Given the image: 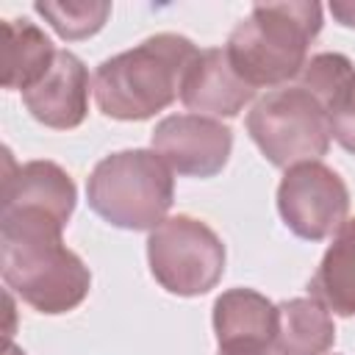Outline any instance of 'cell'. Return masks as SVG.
<instances>
[{"label": "cell", "mask_w": 355, "mask_h": 355, "mask_svg": "<svg viewBox=\"0 0 355 355\" xmlns=\"http://www.w3.org/2000/svg\"><path fill=\"white\" fill-rule=\"evenodd\" d=\"M6 166L3 211H39L67 227L78 202V189L69 172L55 161H28L17 166L8 150Z\"/></svg>", "instance_id": "obj_11"}, {"label": "cell", "mask_w": 355, "mask_h": 355, "mask_svg": "<svg viewBox=\"0 0 355 355\" xmlns=\"http://www.w3.org/2000/svg\"><path fill=\"white\" fill-rule=\"evenodd\" d=\"M216 355H275V349L261 344H227V347H219Z\"/></svg>", "instance_id": "obj_20"}, {"label": "cell", "mask_w": 355, "mask_h": 355, "mask_svg": "<svg viewBox=\"0 0 355 355\" xmlns=\"http://www.w3.org/2000/svg\"><path fill=\"white\" fill-rule=\"evenodd\" d=\"M330 133L347 153L355 155V83L341 97V103L330 111Z\"/></svg>", "instance_id": "obj_18"}, {"label": "cell", "mask_w": 355, "mask_h": 355, "mask_svg": "<svg viewBox=\"0 0 355 355\" xmlns=\"http://www.w3.org/2000/svg\"><path fill=\"white\" fill-rule=\"evenodd\" d=\"M330 14L344 28H355V0H333L330 3Z\"/></svg>", "instance_id": "obj_19"}, {"label": "cell", "mask_w": 355, "mask_h": 355, "mask_svg": "<svg viewBox=\"0 0 355 355\" xmlns=\"http://www.w3.org/2000/svg\"><path fill=\"white\" fill-rule=\"evenodd\" d=\"M33 11L64 39L80 42L103 31L111 17V3L105 0H39Z\"/></svg>", "instance_id": "obj_16"}, {"label": "cell", "mask_w": 355, "mask_h": 355, "mask_svg": "<svg viewBox=\"0 0 355 355\" xmlns=\"http://www.w3.org/2000/svg\"><path fill=\"white\" fill-rule=\"evenodd\" d=\"M6 355H25L14 341H6Z\"/></svg>", "instance_id": "obj_21"}, {"label": "cell", "mask_w": 355, "mask_h": 355, "mask_svg": "<svg viewBox=\"0 0 355 355\" xmlns=\"http://www.w3.org/2000/svg\"><path fill=\"white\" fill-rule=\"evenodd\" d=\"M86 200L114 227L155 230L172 208L175 178L155 150H119L94 164L86 180Z\"/></svg>", "instance_id": "obj_4"}, {"label": "cell", "mask_w": 355, "mask_h": 355, "mask_svg": "<svg viewBox=\"0 0 355 355\" xmlns=\"http://www.w3.org/2000/svg\"><path fill=\"white\" fill-rule=\"evenodd\" d=\"M216 344H261L275 349L277 305L255 288H227L214 300Z\"/></svg>", "instance_id": "obj_12"}, {"label": "cell", "mask_w": 355, "mask_h": 355, "mask_svg": "<svg viewBox=\"0 0 355 355\" xmlns=\"http://www.w3.org/2000/svg\"><path fill=\"white\" fill-rule=\"evenodd\" d=\"M64 225L39 211H0V272L11 294L44 316L75 311L92 272L64 239Z\"/></svg>", "instance_id": "obj_1"}, {"label": "cell", "mask_w": 355, "mask_h": 355, "mask_svg": "<svg viewBox=\"0 0 355 355\" xmlns=\"http://www.w3.org/2000/svg\"><path fill=\"white\" fill-rule=\"evenodd\" d=\"M294 83L308 89L330 114L355 83V64L341 53H316L305 61Z\"/></svg>", "instance_id": "obj_17"}, {"label": "cell", "mask_w": 355, "mask_h": 355, "mask_svg": "<svg viewBox=\"0 0 355 355\" xmlns=\"http://www.w3.org/2000/svg\"><path fill=\"white\" fill-rule=\"evenodd\" d=\"M308 291L336 316H355V216L333 233Z\"/></svg>", "instance_id": "obj_14"}, {"label": "cell", "mask_w": 355, "mask_h": 355, "mask_svg": "<svg viewBox=\"0 0 355 355\" xmlns=\"http://www.w3.org/2000/svg\"><path fill=\"white\" fill-rule=\"evenodd\" d=\"M150 144L172 172L186 178H214L230 158L233 130L211 116L172 114L155 125Z\"/></svg>", "instance_id": "obj_8"}, {"label": "cell", "mask_w": 355, "mask_h": 355, "mask_svg": "<svg viewBox=\"0 0 355 355\" xmlns=\"http://www.w3.org/2000/svg\"><path fill=\"white\" fill-rule=\"evenodd\" d=\"M336 344L330 311L313 297L277 302L275 355H327Z\"/></svg>", "instance_id": "obj_13"}, {"label": "cell", "mask_w": 355, "mask_h": 355, "mask_svg": "<svg viewBox=\"0 0 355 355\" xmlns=\"http://www.w3.org/2000/svg\"><path fill=\"white\" fill-rule=\"evenodd\" d=\"M255 100V89L233 69L225 47L200 50L180 89V103L200 116H239Z\"/></svg>", "instance_id": "obj_10"}, {"label": "cell", "mask_w": 355, "mask_h": 355, "mask_svg": "<svg viewBox=\"0 0 355 355\" xmlns=\"http://www.w3.org/2000/svg\"><path fill=\"white\" fill-rule=\"evenodd\" d=\"M89 69L72 50H58L47 75L22 92L28 114L53 130H72L89 114Z\"/></svg>", "instance_id": "obj_9"}, {"label": "cell", "mask_w": 355, "mask_h": 355, "mask_svg": "<svg viewBox=\"0 0 355 355\" xmlns=\"http://www.w3.org/2000/svg\"><path fill=\"white\" fill-rule=\"evenodd\" d=\"M147 263L164 291L175 297H200L225 275V244L202 219L178 214L150 230Z\"/></svg>", "instance_id": "obj_6"}, {"label": "cell", "mask_w": 355, "mask_h": 355, "mask_svg": "<svg viewBox=\"0 0 355 355\" xmlns=\"http://www.w3.org/2000/svg\"><path fill=\"white\" fill-rule=\"evenodd\" d=\"M247 133L272 166L319 161L330 147V114L300 83L266 92L247 111Z\"/></svg>", "instance_id": "obj_5"}, {"label": "cell", "mask_w": 355, "mask_h": 355, "mask_svg": "<svg viewBox=\"0 0 355 355\" xmlns=\"http://www.w3.org/2000/svg\"><path fill=\"white\" fill-rule=\"evenodd\" d=\"M55 47L50 36L25 17L3 22V86L6 89H31L39 83L55 61Z\"/></svg>", "instance_id": "obj_15"}, {"label": "cell", "mask_w": 355, "mask_h": 355, "mask_svg": "<svg viewBox=\"0 0 355 355\" xmlns=\"http://www.w3.org/2000/svg\"><path fill=\"white\" fill-rule=\"evenodd\" d=\"M322 31V6L313 0L258 3L230 31L225 53L233 69L258 92L280 89L302 72L308 47Z\"/></svg>", "instance_id": "obj_3"}, {"label": "cell", "mask_w": 355, "mask_h": 355, "mask_svg": "<svg viewBox=\"0 0 355 355\" xmlns=\"http://www.w3.org/2000/svg\"><path fill=\"white\" fill-rule=\"evenodd\" d=\"M349 211V189L336 169L322 161L297 164L283 172L277 183V214L283 225L305 239H330Z\"/></svg>", "instance_id": "obj_7"}, {"label": "cell", "mask_w": 355, "mask_h": 355, "mask_svg": "<svg viewBox=\"0 0 355 355\" xmlns=\"http://www.w3.org/2000/svg\"><path fill=\"white\" fill-rule=\"evenodd\" d=\"M197 44L180 33H155L141 44L105 58L94 69L92 92L97 108L119 122H141L169 108L183 89V78Z\"/></svg>", "instance_id": "obj_2"}]
</instances>
